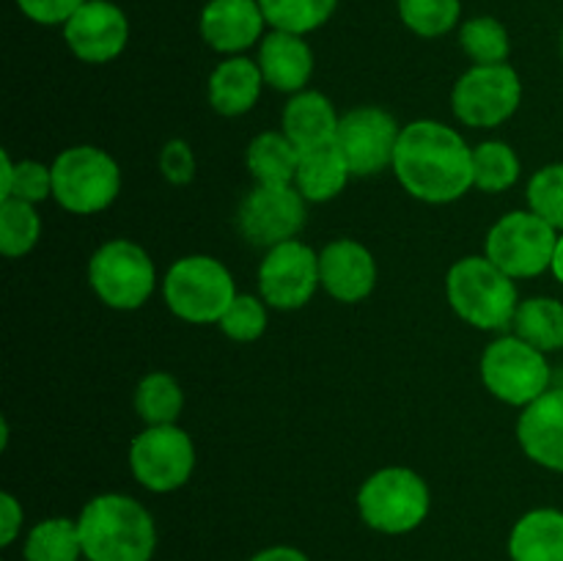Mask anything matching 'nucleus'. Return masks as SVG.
Returning <instances> with one entry per match:
<instances>
[{
    "label": "nucleus",
    "mask_w": 563,
    "mask_h": 561,
    "mask_svg": "<svg viewBox=\"0 0 563 561\" xmlns=\"http://www.w3.org/2000/svg\"><path fill=\"white\" fill-rule=\"evenodd\" d=\"M390 170L410 198L445 207L473 190V146L445 121L416 119L401 127Z\"/></svg>",
    "instance_id": "obj_1"
},
{
    "label": "nucleus",
    "mask_w": 563,
    "mask_h": 561,
    "mask_svg": "<svg viewBox=\"0 0 563 561\" xmlns=\"http://www.w3.org/2000/svg\"><path fill=\"white\" fill-rule=\"evenodd\" d=\"M86 561H152L157 553V522L137 498L99 493L77 515Z\"/></svg>",
    "instance_id": "obj_2"
},
{
    "label": "nucleus",
    "mask_w": 563,
    "mask_h": 561,
    "mask_svg": "<svg viewBox=\"0 0 563 561\" xmlns=\"http://www.w3.org/2000/svg\"><path fill=\"white\" fill-rule=\"evenodd\" d=\"M445 300L471 328L484 333H509L522 297L511 275L484 253H471L456 258L445 273Z\"/></svg>",
    "instance_id": "obj_3"
},
{
    "label": "nucleus",
    "mask_w": 563,
    "mask_h": 561,
    "mask_svg": "<svg viewBox=\"0 0 563 561\" xmlns=\"http://www.w3.org/2000/svg\"><path fill=\"white\" fill-rule=\"evenodd\" d=\"M355 504L366 528L385 537H405L427 522L432 512V490L412 468L385 465L363 479Z\"/></svg>",
    "instance_id": "obj_4"
},
{
    "label": "nucleus",
    "mask_w": 563,
    "mask_h": 561,
    "mask_svg": "<svg viewBox=\"0 0 563 561\" xmlns=\"http://www.w3.org/2000/svg\"><path fill=\"white\" fill-rule=\"evenodd\" d=\"M165 308L187 324H218L240 295L231 270L209 253H187L163 275Z\"/></svg>",
    "instance_id": "obj_5"
},
{
    "label": "nucleus",
    "mask_w": 563,
    "mask_h": 561,
    "mask_svg": "<svg viewBox=\"0 0 563 561\" xmlns=\"http://www.w3.org/2000/svg\"><path fill=\"white\" fill-rule=\"evenodd\" d=\"M53 201L69 215H99L121 193V168L115 157L93 143H75L55 154Z\"/></svg>",
    "instance_id": "obj_6"
},
{
    "label": "nucleus",
    "mask_w": 563,
    "mask_h": 561,
    "mask_svg": "<svg viewBox=\"0 0 563 561\" xmlns=\"http://www.w3.org/2000/svg\"><path fill=\"white\" fill-rule=\"evenodd\" d=\"M159 284L152 253L126 237L102 242L88 258V286L113 311H137L152 300Z\"/></svg>",
    "instance_id": "obj_7"
},
{
    "label": "nucleus",
    "mask_w": 563,
    "mask_h": 561,
    "mask_svg": "<svg viewBox=\"0 0 563 561\" xmlns=\"http://www.w3.org/2000/svg\"><path fill=\"white\" fill-rule=\"evenodd\" d=\"M484 388L504 405L528 407L553 388V369L548 352L537 350L517 333H498L482 352L478 361Z\"/></svg>",
    "instance_id": "obj_8"
},
{
    "label": "nucleus",
    "mask_w": 563,
    "mask_h": 561,
    "mask_svg": "<svg viewBox=\"0 0 563 561\" xmlns=\"http://www.w3.org/2000/svg\"><path fill=\"white\" fill-rule=\"evenodd\" d=\"M559 234L561 231L531 209H511L489 226L484 237V256L515 280L539 278L553 267Z\"/></svg>",
    "instance_id": "obj_9"
},
{
    "label": "nucleus",
    "mask_w": 563,
    "mask_h": 561,
    "mask_svg": "<svg viewBox=\"0 0 563 561\" xmlns=\"http://www.w3.org/2000/svg\"><path fill=\"white\" fill-rule=\"evenodd\" d=\"M198 465L196 440L179 424L143 427L130 443L132 479L154 495L185 487Z\"/></svg>",
    "instance_id": "obj_10"
},
{
    "label": "nucleus",
    "mask_w": 563,
    "mask_h": 561,
    "mask_svg": "<svg viewBox=\"0 0 563 561\" xmlns=\"http://www.w3.org/2000/svg\"><path fill=\"white\" fill-rule=\"evenodd\" d=\"M522 105V77L511 64L473 66L451 88V113L471 130H495Z\"/></svg>",
    "instance_id": "obj_11"
},
{
    "label": "nucleus",
    "mask_w": 563,
    "mask_h": 561,
    "mask_svg": "<svg viewBox=\"0 0 563 561\" xmlns=\"http://www.w3.org/2000/svg\"><path fill=\"white\" fill-rule=\"evenodd\" d=\"M258 295L275 311H300L322 289L319 278V251L300 237L267 248L256 270Z\"/></svg>",
    "instance_id": "obj_12"
},
{
    "label": "nucleus",
    "mask_w": 563,
    "mask_h": 561,
    "mask_svg": "<svg viewBox=\"0 0 563 561\" xmlns=\"http://www.w3.org/2000/svg\"><path fill=\"white\" fill-rule=\"evenodd\" d=\"M401 127L405 124H399L396 116L379 105H361L341 113L335 146L344 154L352 176L366 179L394 168Z\"/></svg>",
    "instance_id": "obj_13"
},
{
    "label": "nucleus",
    "mask_w": 563,
    "mask_h": 561,
    "mask_svg": "<svg viewBox=\"0 0 563 561\" xmlns=\"http://www.w3.org/2000/svg\"><path fill=\"white\" fill-rule=\"evenodd\" d=\"M308 223V201L295 185H253L236 209V229L251 245H280L300 237Z\"/></svg>",
    "instance_id": "obj_14"
},
{
    "label": "nucleus",
    "mask_w": 563,
    "mask_h": 561,
    "mask_svg": "<svg viewBox=\"0 0 563 561\" xmlns=\"http://www.w3.org/2000/svg\"><path fill=\"white\" fill-rule=\"evenodd\" d=\"M64 42L82 64H110L130 44V20L110 0H88L64 25Z\"/></svg>",
    "instance_id": "obj_15"
},
{
    "label": "nucleus",
    "mask_w": 563,
    "mask_h": 561,
    "mask_svg": "<svg viewBox=\"0 0 563 561\" xmlns=\"http://www.w3.org/2000/svg\"><path fill=\"white\" fill-rule=\"evenodd\" d=\"M319 278L324 295L344 306H355L377 289V258L361 240L339 237L319 251Z\"/></svg>",
    "instance_id": "obj_16"
},
{
    "label": "nucleus",
    "mask_w": 563,
    "mask_h": 561,
    "mask_svg": "<svg viewBox=\"0 0 563 561\" xmlns=\"http://www.w3.org/2000/svg\"><path fill=\"white\" fill-rule=\"evenodd\" d=\"M264 11L258 0H209L198 14V33L209 50L229 58L245 55L264 38Z\"/></svg>",
    "instance_id": "obj_17"
},
{
    "label": "nucleus",
    "mask_w": 563,
    "mask_h": 561,
    "mask_svg": "<svg viewBox=\"0 0 563 561\" xmlns=\"http://www.w3.org/2000/svg\"><path fill=\"white\" fill-rule=\"evenodd\" d=\"M517 443L533 465L563 473V388H550L517 416Z\"/></svg>",
    "instance_id": "obj_18"
},
{
    "label": "nucleus",
    "mask_w": 563,
    "mask_h": 561,
    "mask_svg": "<svg viewBox=\"0 0 563 561\" xmlns=\"http://www.w3.org/2000/svg\"><path fill=\"white\" fill-rule=\"evenodd\" d=\"M256 64L262 69L264 82L278 94L306 91L313 77V50L306 36L286 31H267L258 42Z\"/></svg>",
    "instance_id": "obj_19"
},
{
    "label": "nucleus",
    "mask_w": 563,
    "mask_h": 561,
    "mask_svg": "<svg viewBox=\"0 0 563 561\" xmlns=\"http://www.w3.org/2000/svg\"><path fill=\"white\" fill-rule=\"evenodd\" d=\"M264 75L256 58L247 55H229L212 69L207 80L209 108L223 119H240L258 105L264 94Z\"/></svg>",
    "instance_id": "obj_20"
},
{
    "label": "nucleus",
    "mask_w": 563,
    "mask_h": 561,
    "mask_svg": "<svg viewBox=\"0 0 563 561\" xmlns=\"http://www.w3.org/2000/svg\"><path fill=\"white\" fill-rule=\"evenodd\" d=\"M339 121L341 113L335 110L333 99L317 88H306L286 99L284 113H280V130L300 152H308V148L335 143Z\"/></svg>",
    "instance_id": "obj_21"
},
{
    "label": "nucleus",
    "mask_w": 563,
    "mask_h": 561,
    "mask_svg": "<svg viewBox=\"0 0 563 561\" xmlns=\"http://www.w3.org/2000/svg\"><path fill=\"white\" fill-rule=\"evenodd\" d=\"M506 550L511 561H563V509L537 506L517 517Z\"/></svg>",
    "instance_id": "obj_22"
},
{
    "label": "nucleus",
    "mask_w": 563,
    "mask_h": 561,
    "mask_svg": "<svg viewBox=\"0 0 563 561\" xmlns=\"http://www.w3.org/2000/svg\"><path fill=\"white\" fill-rule=\"evenodd\" d=\"M350 179H355L346 165L344 154L335 143L308 148L300 154V165L295 174V187L308 204H328L346 190Z\"/></svg>",
    "instance_id": "obj_23"
},
{
    "label": "nucleus",
    "mask_w": 563,
    "mask_h": 561,
    "mask_svg": "<svg viewBox=\"0 0 563 561\" xmlns=\"http://www.w3.org/2000/svg\"><path fill=\"white\" fill-rule=\"evenodd\" d=\"M300 154L284 130L258 132L245 148V165L253 185H295Z\"/></svg>",
    "instance_id": "obj_24"
},
{
    "label": "nucleus",
    "mask_w": 563,
    "mask_h": 561,
    "mask_svg": "<svg viewBox=\"0 0 563 561\" xmlns=\"http://www.w3.org/2000/svg\"><path fill=\"white\" fill-rule=\"evenodd\" d=\"M22 559L25 561H80L82 539L77 517L53 515L33 522L22 539Z\"/></svg>",
    "instance_id": "obj_25"
},
{
    "label": "nucleus",
    "mask_w": 563,
    "mask_h": 561,
    "mask_svg": "<svg viewBox=\"0 0 563 561\" xmlns=\"http://www.w3.org/2000/svg\"><path fill=\"white\" fill-rule=\"evenodd\" d=\"M137 418L143 427H163V424H179L181 410H185V391L181 383L170 372L154 369L143 374L132 394Z\"/></svg>",
    "instance_id": "obj_26"
},
{
    "label": "nucleus",
    "mask_w": 563,
    "mask_h": 561,
    "mask_svg": "<svg viewBox=\"0 0 563 561\" xmlns=\"http://www.w3.org/2000/svg\"><path fill=\"white\" fill-rule=\"evenodd\" d=\"M511 333L526 339L542 352H561L563 350V302L559 297L533 295L520 300V308L515 314Z\"/></svg>",
    "instance_id": "obj_27"
},
{
    "label": "nucleus",
    "mask_w": 563,
    "mask_h": 561,
    "mask_svg": "<svg viewBox=\"0 0 563 561\" xmlns=\"http://www.w3.org/2000/svg\"><path fill=\"white\" fill-rule=\"evenodd\" d=\"M522 163L515 146L498 138H489L473 146V187L487 196L511 190L520 182Z\"/></svg>",
    "instance_id": "obj_28"
},
{
    "label": "nucleus",
    "mask_w": 563,
    "mask_h": 561,
    "mask_svg": "<svg viewBox=\"0 0 563 561\" xmlns=\"http://www.w3.org/2000/svg\"><path fill=\"white\" fill-rule=\"evenodd\" d=\"M20 198L27 204H42L53 198V165L42 160L11 157L9 148L0 152V201Z\"/></svg>",
    "instance_id": "obj_29"
},
{
    "label": "nucleus",
    "mask_w": 563,
    "mask_h": 561,
    "mask_svg": "<svg viewBox=\"0 0 563 561\" xmlns=\"http://www.w3.org/2000/svg\"><path fill=\"white\" fill-rule=\"evenodd\" d=\"M460 47L473 66L509 64L511 36L498 16H471L460 25Z\"/></svg>",
    "instance_id": "obj_30"
},
{
    "label": "nucleus",
    "mask_w": 563,
    "mask_h": 561,
    "mask_svg": "<svg viewBox=\"0 0 563 561\" xmlns=\"http://www.w3.org/2000/svg\"><path fill=\"white\" fill-rule=\"evenodd\" d=\"M42 215L36 204L20 201V198H3L0 201V253L5 258H22L42 240Z\"/></svg>",
    "instance_id": "obj_31"
},
{
    "label": "nucleus",
    "mask_w": 563,
    "mask_h": 561,
    "mask_svg": "<svg viewBox=\"0 0 563 561\" xmlns=\"http://www.w3.org/2000/svg\"><path fill=\"white\" fill-rule=\"evenodd\" d=\"M258 6H262L269 31L308 36L328 25L339 0H258Z\"/></svg>",
    "instance_id": "obj_32"
},
{
    "label": "nucleus",
    "mask_w": 563,
    "mask_h": 561,
    "mask_svg": "<svg viewBox=\"0 0 563 561\" xmlns=\"http://www.w3.org/2000/svg\"><path fill=\"white\" fill-rule=\"evenodd\" d=\"M401 22L421 38H440L460 28L462 0H396Z\"/></svg>",
    "instance_id": "obj_33"
},
{
    "label": "nucleus",
    "mask_w": 563,
    "mask_h": 561,
    "mask_svg": "<svg viewBox=\"0 0 563 561\" xmlns=\"http://www.w3.org/2000/svg\"><path fill=\"white\" fill-rule=\"evenodd\" d=\"M269 324V306L264 302L262 295H251V292H240L234 297L225 314L220 317L218 328L225 339L236 341V344H253L267 333Z\"/></svg>",
    "instance_id": "obj_34"
},
{
    "label": "nucleus",
    "mask_w": 563,
    "mask_h": 561,
    "mask_svg": "<svg viewBox=\"0 0 563 561\" xmlns=\"http://www.w3.org/2000/svg\"><path fill=\"white\" fill-rule=\"evenodd\" d=\"M526 201L531 212L548 220L555 231H563V163H550L533 170L526 187Z\"/></svg>",
    "instance_id": "obj_35"
},
{
    "label": "nucleus",
    "mask_w": 563,
    "mask_h": 561,
    "mask_svg": "<svg viewBox=\"0 0 563 561\" xmlns=\"http://www.w3.org/2000/svg\"><path fill=\"white\" fill-rule=\"evenodd\" d=\"M157 165L163 179L174 187H187L198 174L196 152H192V146L185 138H170V141H165L163 148H159Z\"/></svg>",
    "instance_id": "obj_36"
},
{
    "label": "nucleus",
    "mask_w": 563,
    "mask_h": 561,
    "mask_svg": "<svg viewBox=\"0 0 563 561\" xmlns=\"http://www.w3.org/2000/svg\"><path fill=\"white\" fill-rule=\"evenodd\" d=\"M16 9L27 16L36 25H60L64 28L66 22L71 20L77 9L88 0H14Z\"/></svg>",
    "instance_id": "obj_37"
},
{
    "label": "nucleus",
    "mask_w": 563,
    "mask_h": 561,
    "mask_svg": "<svg viewBox=\"0 0 563 561\" xmlns=\"http://www.w3.org/2000/svg\"><path fill=\"white\" fill-rule=\"evenodd\" d=\"M22 526H25V509L20 498L3 490L0 493V548H11L22 537Z\"/></svg>",
    "instance_id": "obj_38"
},
{
    "label": "nucleus",
    "mask_w": 563,
    "mask_h": 561,
    "mask_svg": "<svg viewBox=\"0 0 563 561\" xmlns=\"http://www.w3.org/2000/svg\"><path fill=\"white\" fill-rule=\"evenodd\" d=\"M247 561H311V556L295 544H269V548L253 553Z\"/></svg>",
    "instance_id": "obj_39"
},
{
    "label": "nucleus",
    "mask_w": 563,
    "mask_h": 561,
    "mask_svg": "<svg viewBox=\"0 0 563 561\" xmlns=\"http://www.w3.org/2000/svg\"><path fill=\"white\" fill-rule=\"evenodd\" d=\"M553 278L563 286V231L559 234V242H555V253H553V267H550Z\"/></svg>",
    "instance_id": "obj_40"
},
{
    "label": "nucleus",
    "mask_w": 563,
    "mask_h": 561,
    "mask_svg": "<svg viewBox=\"0 0 563 561\" xmlns=\"http://www.w3.org/2000/svg\"><path fill=\"white\" fill-rule=\"evenodd\" d=\"M0 449H9V418H0Z\"/></svg>",
    "instance_id": "obj_41"
},
{
    "label": "nucleus",
    "mask_w": 563,
    "mask_h": 561,
    "mask_svg": "<svg viewBox=\"0 0 563 561\" xmlns=\"http://www.w3.org/2000/svg\"><path fill=\"white\" fill-rule=\"evenodd\" d=\"M561 58H563V33H561Z\"/></svg>",
    "instance_id": "obj_42"
},
{
    "label": "nucleus",
    "mask_w": 563,
    "mask_h": 561,
    "mask_svg": "<svg viewBox=\"0 0 563 561\" xmlns=\"http://www.w3.org/2000/svg\"><path fill=\"white\" fill-rule=\"evenodd\" d=\"M559 388H563V374H561V385H559Z\"/></svg>",
    "instance_id": "obj_43"
}]
</instances>
